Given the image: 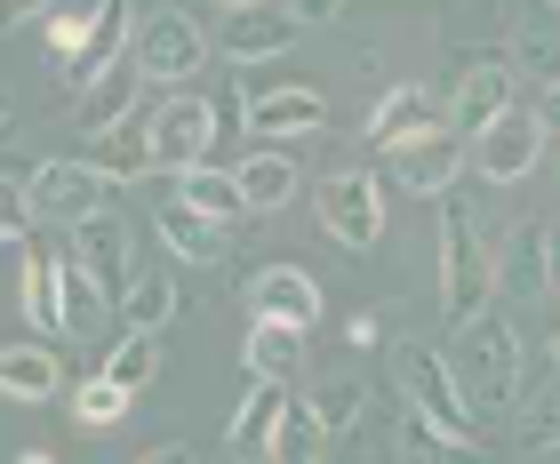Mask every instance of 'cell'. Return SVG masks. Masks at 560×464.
<instances>
[{
    "label": "cell",
    "instance_id": "1",
    "mask_svg": "<svg viewBox=\"0 0 560 464\" xmlns=\"http://www.w3.org/2000/svg\"><path fill=\"white\" fill-rule=\"evenodd\" d=\"M456 393H465L472 417H504L521 408V328L497 321V313H472L456 328Z\"/></svg>",
    "mask_w": 560,
    "mask_h": 464
},
{
    "label": "cell",
    "instance_id": "2",
    "mask_svg": "<svg viewBox=\"0 0 560 464\" xmlns=\"http://www.w3.org/2000/svg\"><path fill=\"white\" fill-rule=\"evenodd\" d=\"M489 297H497V256L480 241L465 200L441 193V313L465 328L472 313H489Z\"/></svg>",
    "mask_w": 560,
    "mask_h": 464
},
{
    "label": "cell",
    "instance_id": "3",
    "mask_svg": "<svg viewBox=\"0 0 560 464\" xmlns=\"http://www.w3.org/2000/svg\"><path fill=\"white\" fill-rule=\"evenodd\" d=\"M393 376H400V408H417L441 441L472 449V425L480 417L465 408V393H456V369H448L441 345H393Z\"/></svg>",
    "mask_w": 560,
    "mask_h": 464
},
{
    "label": "cell",
    "instance_id": "4",
    "mask_svg": "<svg viewBox=\"0 0 560 464\" xmlns=\"http://www.w3.org/2000/svg\"><path fill=\"white\" fill-rule=\"evenodd\" d=\"M313 209H320V232L345 241L352 256L385 241V185H376L369 169H328L320 193H313Z\"/></svg>",
    "mask_w": 560,
    "mask_h": 464
},
{
    "label": "cell",
    "instance_id": "5",
    "mask_svg": "<svg viewBox=\"0 0 560 464\" xmlns=\"http://www.w3.org/2000/svg\"><path fill=\"white\" fill-rule=\"evenodd\" d=\"M137 65H144V81L185 89L192 72L209 65V33H200V16L192 9H152V16H137Z\"/></svg>",
    "mask_w": 560,
    "mask_h": 464
},
{
    "label": "cell",
    "instance_id": "6",
    "mask_svg": "<svg viewBox=\"0 0 560 464\" xmlns=\"http://www.w3.org/2000/svg\"><path fill=\"white\" fill-rule=\"evenodd\" d=\"M465 161H472V137H456V128H424V137L385 152V176H393V193H409V200H441L456 176H465Z\"/></svg>",
    "mask_w": 560,
    "mask_h": 464
},
{
    "label": "cell",
    "instance_id": "7",
    "mask_svg": "<svg viewBox=\"0 0 560 464\" xmlns=\"http://www.w3.org/2000/svg\"><path fill=\"white\" fill-rule=\"evenodd\" d=\"M513 113V57H489V48H472L465 65H456L448 81V128L456 137H480L489 120Z\"/></svg>",
    "mask_w": 560,
    "mask_h": 464
},
{
    "label": "cell",
    "instance_id": "8",
    "mask_svg": "<svg viewBox=\"0 0 560 464\" xmlns=\"http://www.w3.org/2000/svg\"><path fill=\"white\" fill-rule=\"evenodd\" d=\"M545 137L552 128L537 120V113H504V120H489L472 137V169L489 176V185H528V176H537V161H545Z\"/></svg>",
    "mask_w": 560,
    "mask_h": 464
},
{
    "label": "cell",
    "instance_id": "9",
    "mask_svg": "<svg viewBox=\"0 0 560 464\" xmlns=\"http://www.w3.org/2000/svg\"><path fill=\"white\" fill-rule=\"evenodd\" d=\"M296 48V16L280 9V0H248V9H224L217 24V57L224 65H272Z\"/></svg>",
    "mask_w": 560,
    "mask_h": 464
},
{
    "label": "cell",
    "instance_id": "10",
    "mask_svg": "<svg viewBox=\"0 0 560 464\" xmlns=\"http://www.w3.org/2000/svg\"><path fill=\"white\" fill-rule=\"evenodd\" d=\"M24 200H33V224H81L89 209H105V176L89 161H40L24 176Z\"/></svg>",
    "mask_w": 560,
    "mask_h": 464
},
{
    "label": "cell",
    "instance_id": "11",
    "mask_svg": "<svg viewBox=\"0 0 560 464\" xmlns=\"http://www.w3.org/2000/svg\"><path fill=\"white\" fill-rule=\"evenodd\" d=\"M217 152V105L209 96H168L161 113H152V169H192Z\"/></svg>",
    "mask_w": 560,
    "mask_h": 464
},
{
    "label": "cell",
    "instance_id": "12",
    "mask_svg": "<svg viewBox=\"0 0 560 464\" xmlns=\"http://www.w3.org/2000/svg\"><path fill=\"white\" fill-rule=\"evenodd\" d=\"M137 16H144L137 0H96V9H89V33H81V48H72V57H65L57 72H65L72 89H89L96 72H113V65L137 48Z\"/></svg>",
    "mask_w": 560,
    "mask_h": 464
},
{
    "label": "cell",
    "instance_id": "13",
    "mask_svg": "<svg viewBox=\"0 0 560 464\" xmlns=\"http://www.w3.org/2000/svg\"><path fill=\"white\" fill-rule=\"evenodd\" d=\"M144 89H152V81H144V65H137V48H129L113 72H96L89 89H72V120H81L89 137H105V128H120V120L144 113Z\"/></svg>",
    "mask_w": 560,
    "mask_h": 464
},
{
    "label": "cell",
    "instance_id": "14",
    "mask_svg": "<svg viewBox=\"0 0 560 464\" xmlns=\"http://www.w3.org/2000/svg\"><path fill=\"white\" fill-rule=\"evenodd\" d=\"M328 128V96L320 89H248V137H280V144H296V137H320Z\"/></svg>",
    "mask_w": 560,
    "mask_h": 464
},
{
    "label": "cell",
    "instance_id": "15",
    "mask_svg": "<svg viewBox=\"0 0 560 464\" xmlns=\"http://www.w3.org/2000/svg\"><path fill=\"white\" fill-rule=\"evenodd\" d=\"M65 232H72V256H81L105 289H120V280L137 272V232H129L120 209H89L81 224H65Z\"/></svg>",
    "mask_w": 560,
    "mask_h": 464
},
{
    "label": "cell",
    "instance_id": "16",
    "mask_svg": "<svg viewBox=\"0 0 560 464\" xmlns=\"http://www.w3.org/2000/svg\"><path fill=\"white\" fill-rule=\"evenodd\" d=\"M241 304H248L257 321H296V328H313V321H320V280L304 272V265H265V272H248Z\"/></svg>",
    "mask_w": 560,
    "mask_h": 464
},
{
    "label": "cell",
    "instance_id": "17",
    "mask_svg": "<svg viewBox=\"0 0 560 464\" xmlns=\"http://www.w3.org/2000/svg\"><path fill=\"white\" fill-rule=\"evenodd\" d=\"M424 128H448V105H441V96H432L424 81H400V89H385V96H376V113H369V128H361V137H369L376 152H393V144L424 137Z\"/></svg>",
    "mask_w": 560,
    "mask_h": 464
},
{
    "label": "cell",
    "instance_id": "18",
    "mask_svg": "<svg viewBox=\"0 0 560 464\" xmlns=\"http://www.w3.org/2000/svg\"><path fill=\"white\" fill-rule=\"evenodd\" d=\"M497 289L521 297V304H537V297L552 289V232H545L537 217L513 224V241H504V256H497Z\"/></svg>",
    "mask_w": 560,
    "mask_h": 464
},
{
    "label": "cell",
    "instance_id": "19",
    "mask_svg": "<svg viewBox=\"0 0 560 464\" xmlns=\"http://www.w3.org/2000/svg\"><path fill=\"white\" fill-rule=\"evenodd\" d=\"M152 232L168 241V256H185V265H224V241H233V224H217V217H200L192 200H161L152 209Z\"/></svg>",
    "mask_w": 560,
    "mask_h": 464
},
{
    "label": "cell",
    "instance_id": "20",
    "mask_svg": "<svg viewBox=\"0 0 560 464\" xmlns=\"http://www.w3.org/2000/svg\"><path fill=\"white\" fill-rule=\"evenodd\" d=\"M89 169L105 176V185H144L152 176V120L137 113V120L105 128V137H89Z\"/></svg>",
    "mask_w": 560,
    "mask_h": 464
},
{
    "label": "cell",
    "instance_id": "21",
    "mask_svg": "<svg viewBox=\"0 0 560 464\" xmlns=\"http://www.w3.org/2000/svg\"><path fill=\"white\" fill-rule=\"evenodd\" d=\"M57 393H65V369H57V352H48V345H0V401L40 408Z\"/></svg>",
    "mask_w": 560,
    "mask_h": 464
},
{
    "label": "cell",
    "instance_id": "22",
    "mask_svg": "<svg viewBox=\"0 0 560 464\" xmlns=\"http://www.w3.org/2000/svg\"><path fill=\"white\" fill-rule=\"evenodd\" d=\"M304 337H313V328H296V321H257V328H248V345H241L248 376L296 384V376H304Z\"/></svg>",
    "mask_w": 560,
    "mask_h": 464
},
{
    "label": "cell",
    "instance_id": "23",
    "mask_svg": "<svg viewBox=\"0 0 560 464\" xmlns=\"http://www.w3.org/2000/svg\"><path fill=\"white\" fill-rule=\"evenodd\" d=\"M233 185L248 193V217H265V209H289V200L304 193V169L280 144H265V152H248V161L233 169Z\"/></svg>",
    "mask_w": 560,
    "mask_h": 464
},
{
    "label": "cell",
    "instance_id": "24",
    "mask_svg": "<svg viewBox=\"0 0 560 464\" xmlns=\"http://www.w3.org/2000/svg\"><path fill=\"white\" fill-rule=\"evenodd\" d=\"M280 408H289V384H248V401L233 408V425H224V449H233L241 464H265V441H272V425H280Z\"/></svg>",
    "mask_w": 560,
    "mask_h": 464
},
{
    "label": "cell",
    "instance_id": "25",
    "mask_svg": "<svg viewBox=\"0 0 560 464\" xmlns=\"http://www.w3.org/2000/svg\"><path fill=\"white\" fill-rule=\"evenodd\" d=\"M328 441H337V432H328L320 417H313V401H289L280 408V425H272V441H265V464H320L328 456Z\"/></svg>",
    "mask_w": 560,
    "mask_h": 464
},
{
    "label": "cell",
    "instance_id": "26",
    "mask_svg": "<svg viewBox=\"0 0 560 464\" xmlns=\"http://www.w3.org/2000/svg\"><path fill=\"white\" fill-rule=\"evenodd\" d=\"M176 200H192V209L217 217V224H241V217H248V193L233 185V169H217V161L176 169Z\"/></svg>",
    "mask_w": 560,
    "mask_h": 464
},
{
    "label": "cell",
    "instance_id": "27",
    "mask_svg": "<svg viewBox=\"0 0 560 464\" xmlns=\"http://www.w3.org/2000/svg\"><path fill=\"white\" fill-rule=\"evenodd\" d=\"M113 313H120V328L161 337V328L176 321V280L168 272H129V280H120V297H113Z\"/></svg>",
    "mask_w": 560,
    "mask_h": 464
},
{
    "label": "cell",
    "instance_id": "28",
    "mask_svg": "<svg viewBox=\"0 0 560 464\" xmlns=\"http://www.w3.org/2000/svg\"><path fill=\"white\" fill-rule=\"evenodd\" d=\"M65 256H40V248H24V280H16V304H24V321L48 328V337H65V280H57Z\"/></svg>",
    "mask_w": 560,
    "mask_h": 464
},
{
    "label": "cell",
    "instance_id": "29",
    "mask_svg": "<svg viewBox=\"0 0 560 464\" xmlns=\"http://www.w3.org/2000/svg\"><path fill=\"white\" fill-rule=\"evenodd\" d=\"M57 280H65V337H89V328L113 313V289H105V280H96V272L81 265V256H65V265H57Z\"/></svg>",
    "mask_w": 560,
    "mask_h": 464
},
{
    "label": "cell",
    "instance_id": "30",
    "mask_svg": "<svg viewBox=\"0 0 560 464\" xmlns=\"http://www.w3.org/2000/svg\"><path fill=\"white\" fill-rule=\"evenodd\" d=\"M304 401H313V417L328 425V432H352V425H361L369 417V384L361 376H320V384H304Z\"/></svg>",
    "mask_w": 560,
    "mask_h": 464
},
{
    "label": "cell",
    "instance_id": "31",
    "mask_svg": "<svg viewBox=\"0 0 560 464\" xmlns=\"http://www.w3.org/2000/svg\"><path fill=\"white\" fill-rule=\"evenodd\" d=\"M129 401H137V393H120V384H113L105 369H96L89 384H72V393H65V408H72V425H81V432L120 425V417H129Z\"/></svg>",
    "mask_w": 560,
    "mask_h": 464
},
{
    "label": "cell",
    "instance_id": "32",
    "mask_svg": "<svg viewBox=\"0 0 560 464\" xmlns=\"http://www.w3.org/2000/svg\"><path fill=\"white\" fill-rule=\"evenodd\" d=\"M105 376L120 393H144L152 376H161V337H144V328H120V345L105 352Z\"/></svg>",
    "mask_w": 560,
    "mask_h": 464
},
{
    "label": "cell",
    "instance_id": "33",
    "mask_svg": "<svg viewBox=\"0 0 560 464\" xmlns=\"http://www.w3.org/2000/svg\"><path fill=\"white\" fill-rule=\"evenodd\" d=\"M393 456H400V464H465V449L441 441V432H432L417 408H400V425H393Z\"/></svg>",
    "mask_w": 560,
    "mask_h": 464
},
{
    "label": "cell",
    "instance_id": "34",
    "mask_svg": "<svg viewBox=\"0 0 560 464\" xmlns=\"http://www.w3.org/2000/svg\"><path fill=\"white\" fill-rule=\"evenodd\" d=\"M513 425H521V449H560V376L537 384V401L513 408Z\"/></svg>",
    "mask_w": 560,
    "mask_h": 464
},
{
    "label": "cell",
    "instance_id": "35",
    "mask_svg": "<svg viewBox=\"0 0 560 464\" xmlns=\"http://www.w3.org/2000/svg\"><path fill=\"white\" fill-rule=\"evenodd\" d=\"M513 65H528V72H552V81H560V33L528 16L521 33H513Z\"/></svg>",
    "mask_w": 560,
    "mask_h": 464
},
{
    "label": "cell",
    "instance_id": "36",
    "mask_svg": "<svg viewBox=\"0 0 560 464\" xmlns=\"http://www.w3.org/2000/svg\"><path fill=\"white\" fill-rule=\"evenodd\" d=\"M33 232V200H24V176H0V241H24Z\"/></svg>",
    "mask_w": 560,
    "mask_h": 464
},
{
    "label": "cell",
    "instance_id": "37",
    "mask_svg": "<svg viewBox=\"0 0 560 464\" xmlns=\"http://www.w3.org/2000/svg\"><path fill=\"white\" fill-rule=\"evenodd\" d=\"M89 9H96V0H89ZM89 9H57V16H48V48H57V65L72 57V48H81V33H89Z\"/></svg>",
    "mask_w": 560,
    "mask_h": 464
},
{
    "label": "cell",
    "instance_id": "38",
    "mask_svg": "<svg viewBox=\"0 0 560 464\" xmlns=\"http://www.w3.org/2000/svg\"><path fill=\"white\" fill-rule=\"evenodd\" d=\"M280 9L296 16V33H313V24H337L345 16V0H280Z\"/></svg>",
    "mask_w": 560,
    "mask_h": 464
},
{
    "label": "cell",
    "instance_id": "39",
    "mask_svg": "<svg viewBox=\"0 0 560 464\" xmlns=\"http://www.w3.org/2000/svg\"><path fill=\"white\" fill-rule=\"evenodd\" d=\"M48 9H57V0H0V33H16V24H33Z\"/></svg>",
    "mask_w": 560,
    "mask_h": 464
},
{
    "label": "cell",
    "instance_id": "40",
    "mask_svg": "<svg viewBox=\"0 0 560 464\" xmlns=\"http://www.w3.org/2000/svg\"><path fill=\"white\" fill-rule=\"evenodd\" d=\"M224 128H248V89H224L217 96V137H224Z\"/></svg>",
    "mask_w": 560,
    "mask_h": 464
},
{
    "label": "cell",
    "instance_id": "41",
    "mask_svg": "<svg viewBox=\"0 0 560 464\" xmlns=\"http://www.w3.org/2000/svg\"><path fill=\"white\" fill-rule=\"evenodd\" d=\"M137 464H200V456H192V449H185V441H161V449H144V456H137Z\"/></svg>",
    "mask_w": 560,
    "mask_h": 464
},
{
    "label": "cell",
    "instance_id": "42",
    "mask_svg": "<svg viewBox=\"0 0 560 464\" xmlns=\"http://www.w3.org/2000/svg\"><path fill=\"white\" fill-rule=\"evenodd\" d=\"M537 120H545L552 137H560V81H545V96H537Z\"/></svg>",
    "mask_w": 560,
    "mask_h": 464
},
{
    "label": "cell",
    "instance_id": "43",
    "mask_svg": "<svg viewBox=\"0 0 560 464\" xmlns=\"http://www.w3.org/2000/svg\"><path fill=\"white\" fill-rule=\"evenodd\" d=\"M16 464H57V456H48V449H33V456H16Z\"/></svg>",
    "mask_w": 560,
    "mask_h": 464
},
{
    "label": "cell",
    "instance_id": "44",
    "mask_svg": "<svg viewBox=\"0 0 560 464\" xmlns=\"http://www.w3.org/2000/svg\"><path fill=\"white\" fill-rule=\"evenodd\" d=\"M217 9H248V0H217Z\"/></svg>",
    "mask_w": 560,
    "mask_h": 464
},
{
    "label": "cell",
    "instance_id": "45",
    "mask_svg": "<svg viewBox=\"0 0 560 464\" xmlns=\"http://www.w3.org/2000/svg\"><path fill=\"white\" fill-rule=\"evenodd\" d=\"M552 369H560V337H552Z\"/></svg>",
    "mask_w": 560,
    "mask_h": 464
},
{
    "label": "cell",
    "instance_id": "46",
    "mask_svg": "<svg viewBox=\"0 0 560 464\" xmlns=\"http://www.w3.org/2000/svg\"><path fill=\"white\" fill-rule=\"evenodd\" d=\"M545 9H552V16H560V0H545Z\"/></svg>",
    "mask_w": 560,
    "mask_h": 464
}]
</instances>
